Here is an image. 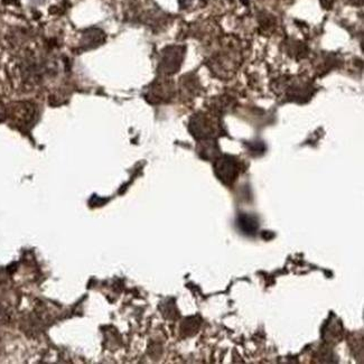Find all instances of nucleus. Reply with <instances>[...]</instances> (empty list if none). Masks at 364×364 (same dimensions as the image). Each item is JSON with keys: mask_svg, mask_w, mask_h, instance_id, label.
Wrapping results in <instances>:
<instances>
[{"mask_svg": "<svg viewBox=\"0 0 364 364\" xmlns=\"http://www.w3.org/2000/svg\"><path fill=\"white\" fill-rule=\"evenodd\" d=\"M322 5L324 6L325 9H331V6L333 5V0H322Z\"/></svg>", "mask_w": 364, "mask_h": 364, "instance_id": "423d86ee", "label": "nucleus"}, {"mask_svg": "<svg viewBox=\"0 0 364 364\" xmlns=\"http://www.w3.org/2000/svg\"><path fill=\"white\" fill-rule=\"evenodd\" d=\"M209 0H178L181 9L184 11H196V9H202L208 4Z\"/></svg>", "mask_w": 364, "mask_h": 364, "instance_id": "39448f33", "label": "nucleus"}, {"mask_svg": "<svg viewBox=\"0 0 364 364\" xmlns=\"http://www.w3.org/2000/svg\"><path fill=\"white\" fill-rule=\"evenodd\" d=\"M4 117H5V109L3 106H0V120H3Z\"/></svg>", "mask_w": 364, "mask_h": 364, "instance_id": "0eeeda50", "label": "nucleus"}, {"mask_svg": "<svg viewBox=\"0 0 364 364\" xmlns=\"http://www.w3.org/2000/svg\"><path fill=\"white\" fill-rule=\"evenodd\" d=\"M218 176L222 182L230 183L235 181L237 175V166L235 161L230 157L220 159L215 166Z\"/></svg>", "mask_w": 364, "mask_h": 364, "instance_id": "f03ea898", "label": "nucleus"}, {"mask_svg": "<svg viewBox=\"0 0 364 364\" xmlns=\"http://www.w3.org/2000/svg\"><path fill=\"white\" fill-rule=\"evenodd\" d=\"M237 225L240 227L241 231L246 232L247 235L254 233L255 231H256L257 228H258V222L256 221V219L248 217V215L241 217L240 219H239V221H237Z\"/></svg>", "mask_w": 364, "mask_h": 364, "instance_id": "20e7f679", "label": "nucleus"}, {"mask_svg": "<svg viewBox=\"0 0 364 364\" xmlns=\"http://www.w3.org/2000/svg\"><path fill=\"white\" fill-rule=\"evenodd\" d=\"M106 41V34L99 28L87 29L83 34L81 40V48L83 50H91V48H98Z\"/></svg>", "mask_w": 364, "mask_h": 364, "instance_id": "7ed1b4c3", "label": "nucleus"}, {"mask_svg": "<svg viewBox=\"0 0 364 364\" xmlns=\"http://www.w3.org/2000/svg\"><path fill=\"white\" fill-rule=\"evenodd\" d=\"M184 46H167L161 52V62H159V71L167 75H172L180 70L184 60Z\"/></svg>", "mask_w": 364, "mask_h": 364, "instance_id": "f257e3e1", "label": "nucleus"}]
</instances>
